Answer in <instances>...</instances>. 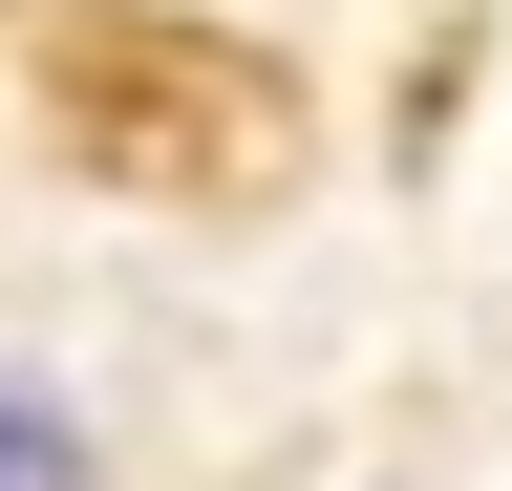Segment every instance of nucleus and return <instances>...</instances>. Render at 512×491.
Wrapping results in <instances>:
<instances>
[{
	"instance_id": "nucleus-1",
	"label": "nucleus",
	"mask_w": 512,
	"mask_h": 491,
	"mask_svg": "<svg viewBox=\"0 0 512 491\" xmlns=\"http://www.w3.org/2000/svg\"><path fill=\"white\" fill-rule=\"evenodd\" d=\"M0 491H107V449H86V406H64L43 363H0Z\"/></svg>"
}]
</instances>
